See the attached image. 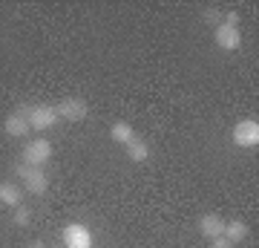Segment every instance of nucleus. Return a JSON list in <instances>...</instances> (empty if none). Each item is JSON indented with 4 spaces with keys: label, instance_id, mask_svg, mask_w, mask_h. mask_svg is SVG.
<instances>
[{
    "label": "nucleus",
    "instance_id": "obj_16",
    "mask_svg": "<svg viewBox=\"0 0 259 248\" xmlns=\"http://www.w3.org/2000/svg\"><path fill=\"white\" fill-rule=\"evenodd\" d=\"M239 20H242V15H239L236 9H231V12H225V15H222V23H225V26H236V29H239Z\"/></svg>",
    "mask_w": 259,
    "mask_h": 248
},
{
    "label": "nucleus",
    "instance_id": "obj_13",
    "mask_svg": "<svg viewBox=\"0 0 259 248\" xmlns=\"http://www.w3.org/2000/svg\"><path fill=\"white\" fill-rule=\"evenodd\" d=\"M110 136H112V141H118V145L127 147L130 141L136 138V130H133V124H130V121H115V124H112V130H110Z\"/></svg>",
    "mask_w": 259,
    "mask_h": 248
},
{
    "label": "nucleus",
    "instance_id": "obj_4",
    "mask_svg": "<svg viewBox=\"0 0 259 248\" xmlns=\"http://www.w3.org/2000/svg\"><path fill=\"white\" fill-rule=\"evenodd\" d=\"M231 138H233V145L236 147H256L259 145V121L256 119H242L233 124L231 130Z\"/></svg>",
    "mask_w": 259,
    "mask_h": 248
},
{
    "label": "nucleus",
    "instance_id": "obj_17",
    "mask_svg": "<svg viewBox=\"0 0 259 248\" xmlns=\"http://www.w3.org/2000/svg\"><path fill=\"white\" fill-rule=\"evenodd\" d=\"M207 248H233V242H228L225 237H219V239H210V245Z\"/></svg>",
    "mask_w": 259,
    "mask_h": 248
},
{
    "label": "nucleus",
    "instance_id": "obj_11",
    "mask_svg": "<svg viewBox=\"0 0 259 248\" xmlns=\"http://www.w3.org/2000/svg\"><path fill=\"white\" fill-rule=\"evenodd\" d=\"M250 228H248V222H242V220H231V222H225V234L222 237L228 239V242H242V239H248Z\"/></svg>",
    "mask_w": 259,
    "mask_h": 248
},
{
    "label": "nucleus",
    "instance_id": "obj_3",
    "mask_svg": "<svg viewBox=\"0 0 259 248\" xmlns=\"http://www.w3.org/2000/svg\"><path fill=\"white\" fill-rule=\"evenodd\" d=\"M26 121L29 130H37V133H47L58 124V110L49 107V104H35V107H26Z\"/></svg>",
    "mask_w": 259,
    "mask_h": 248
},
{
    "label": "nucleus",
    "instance_id": "obj_6",
    "mask_svg": "<svg viewBox=\"0 0 259 248\" xmlns=\"http://www.w3.org/2000/svg\"><path fill=\"white\" fill-rule=\"evenodd\" d=\"M66 248H93V231L81 225V222H69L61 234Z\"/></svg>",
    "mask_w": 259,
    "mask_h": 248
},
{
    "label": "nucleus",
    "instance_id": "obj_7",
    "mask_svg": "<svg viewBox=\"0 0 259 248\" xmlns=\"http://www.w3.org/2000/svg\"><path fill=\"white\" fill-rule=\"evenodd\" d=\"M213 41H216V46L222 49V52H236L242 46V32L236 26H216L213 29Z\"/></svg>",
    "mask_w": 259,
    "mask_h": 248
},
{
    "label": "nucleus",
    "instance_id": "obj_1",
    "mask_svg": "<svg viewBox=\"0 0 259 248\" xmlns=\"http://www.w3.org/2000/svg\"><path fill=\"white\" fill-rule=\"evenodd\" d=\"M15 173H18V179L23 182V191L32 193V196H44L49 188V176L44 167H29L20 162L18 167H15Z\"/></svg>",
    "mask_w": 259,
    "mask_h": 248
},
{
    "label": "nucleus",
    "instance_id": "obj_15",
    "mask_svg": "<svg viewBox=\"0 0 259 248\" xmlns=\"http://www.w3.org/2000/svg\"><path fill=\"white\" fill-rule=\"evenodd\" d=\"M202 18H204V23H207V26H222V12L216 9V6H210V9H204L202 12Z\"/></svg>",
    "mask_w": 259,
    "mask_h": 248
},
{
    "label": "nucleus",
    "instance_id": "obj_2",
    "mask_svg": "<svg viewBox=\"0 0 259 248\" xmlns=\"http://www.w3.org/2000/svg\"><path fill=\"white\" fill-rule=\"evenodd\" d=\"M20 159H23V165L29 167H47L49 159H52V141L49 138H32L26 147H23V153H20Z\"/></svg>",
    "mask_w": 259,
    "mask_h": 248
},
{
    "label": "nucleus",
    "instance_id": "obj_5",
    "mask_svg": "<svg viewBox=\"0 0 259 248\" xmlns=\"http://www.w3.org/2000/svg\"><path fill=\"white\" fill-rule=\"evenodd\" d=\"M55 110H58V119L72 121L75 124V121H83L90 116V104H87V98H81V95H72V98H64Z\"/></svg>",
    "mask_w": 259,
    "mask_h": 248
},
{
    "label": "nucleus",
    "instance_id": "obj_10",
    "mask_svg": "<svg viewBox=\"0 0 259 248\" xmlns=\"http://www.w3.org/2000/svg\"><path fill=\"white\" fill-rule=\"evenodd\" d=\"M23 199V193H20V185H15V182H0V205H6V208H18V205H23L20 202Z\"/></svg>",
    "mask_w": 259,
    "mask_h": 248
},
{
    "label": "nucleus",
    "instance_id": "obj_14",
    "mask_svg": "<svg viewBox=\"0 0 259 248\" xmlns=\"http://www.w3.org/2000/svg\"><path fill=\"white\" fill-rule=\"evenodd\" d=\"M29 222H32V211H29L26 205H18V208L12 211V225H18V228H26Z\"/></svg>",
    "mask_w": 259,
    "mask_h": 248
},
{
    "label": "nucleus",
    "instance_id": "obj_9",
    "mask_svg": "<svg viewBox=\"0 0 259 248\" xmlns=\"http://www.w3.org/2000/svg\"><path fill=\"white\" fill-rule=\"evenodd\" d=\"M225 222L219 214H204L202 220H199V234H202L204 239H219L225 234Z\"/></svg>",
    "mask_w": 259,
    "mask_h": 248
},
{
    "label": "nucleus",
    "instance_id": "obj_12",
    "mask_svg": "<svg viewBox=\"0 0 259 248\" xmlns=\"http://www.w3.org/2000/svg\"><path fill=\"white\" fill-rule=\"evenodd\" d=\"M127 159H130V162H136V165L147 162V159H150V145L144 141V138L136 136V138L127 145Z\"/></svg>",
    "mask_w": 259,
    "mask_h": 248
},
{
    "label": "nucleus",
    "instance_id": "obj_8",
    "mask_svg": "<svg viewBox=\"0 0 259 248\" xmlns=\"http://www.w3.org/2000/svg\"><path fill=\"white\" fill-rule=\"evenodd\" d=\"M3 130H6V136H12V138H23V136H26V133H29L26 107H18L15 113H9L6 121H3Z\"/></svg>",
    "mask_w": 259,
    "mask_h": 248
},
{
    "label": "nucleus",
    "instance_id": "obj_18",
    "mask_svg": "<svg viewBox=\"0 0 259 248\" xmlns=\"http://www.w3.org/2000/svg\"><path fill=\"white\" fill-rule=\"evenodd\" d=\"M29 248H47V242H44V239H32V242H29Z\"/></svg>",
    "mask_w": 259,
    "mask_h": 248
}]
</instances>
